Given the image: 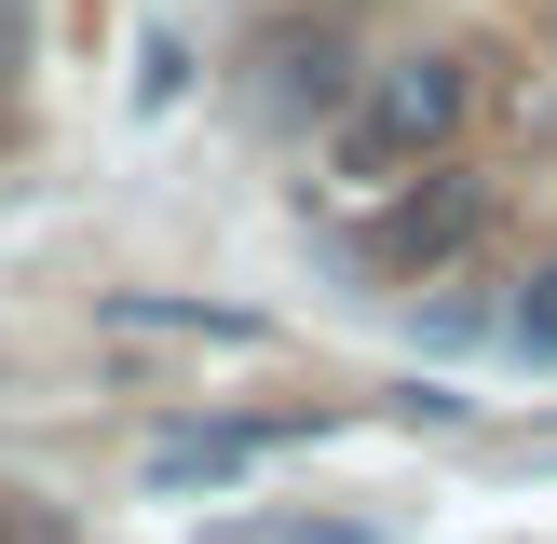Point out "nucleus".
Listing matches in <instances>:
<instances>
[{"label":"nucleus","mask_w":557,"mask_h":544,"mask_svg":"<svg viewBox=\"0 0 557 544\" xmlns=\"http://www.w3.org/2000/svg\"><path fill=\"white\" fill-rule=\"evenodd\" d=\"M517 354H544V368H557V259L531 272V299H517Z\"/></svg>","instance_id":"nucleus-5"},{"label":"nucleus","mask_w":557,"mask_h":544,"mask_svg":"<svg viewBox=\"0 0 557 544\" xmlns=\"http://www.w3.org/2000/svg\"><path fill=\"white\" fill-rule=\"evenodd\" d=\"M14 544H69V531H14Z\"/></svg>","instance_id":"nucleus-8"},{"label":"nucleus","mask_w":557,"mask_h":544,"mask_svg":"<svg viewBox=\"0 0 557 544\" xmlns=\"http://www.w3.org/2000/svg\"><path fill=\"white\" fill-rule=\"evenodd\" d=\"M462 123H476V54H395V69H368L354 109H341V177L395 190V177H422V163H449Z\"/></svg>","instance_id":"nucleus-1"},{"label":"nucleus","mask_w":557,"mask_h":544,"mask_svg":"<svg viewBox=\"0 0 557 544\" xmlns=\"http://www.w3.org/2000/svg\"><path fill=\"white\" fill-rule=\"evenodd\" d=\"M354 27H326V14H272L259 27V109L272 123H341L354 109Z\"/></svg>","instance_id":"nucleus-3"},{"label":"nucleus","mask_w":557,"mask_h":544,"mask_svg":"<svg viewBox=\"0 0 557 544\" xmlns=\"http://www.w3.org/2000/svg\"><path fill=\"white\" fill-rule=\"evenodd\" d=\"M14 54H27V0H0V69H14Z\"/></svg>","instance_id":"nucleus-6"},{"label":"nucleus","mask_w":557,"mask_h":544,"mask_svg":"<svg viewBox=\"0 0 557 544\" xmlns=\"http://www.w3.org/2000/svg\"><path fill=\"white\" fill-rule=\"evenodd\" d=\"M476 232H490V177L476 163H422V177H395L368 205V272L381 286H422V272H449Z\"/></svg>","instance_id":"nucleus-2"},{"label":"nucleus","mask_w":557,"mask_h":544,"mask_svg":"<svg viewBox=\"0 0 557 544\" xmlns=\"http://www.w3.org/2000/svg\"><path fill=\"white\" fill-rule=\"evenodd\" d=\"M299 14H326V27H341V0H299Z\"/></svg>","instance_id":"nucleus-7"},{"label":"nucleus","mask_w":557,"mask_h":544,"mask_svg":"<svg viewBox=\"0 0 557 544\" xmlns=\"http://www.w3.org/2000/svg\"><path fill=\"white\" fill-rule=\"evenodd\" d=\"M123 326H177V341H259V313H205V299H123Z\"/></svg>","instance_id":"nucleus-4"}]
</instances>
